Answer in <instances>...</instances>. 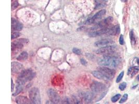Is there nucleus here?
<instances>
[{
  "mask_svg": "<svg viewBox=\"0 0 139 104\" xmlns=\"http://www.w3.org/2000/svg\"><path fill=\"white\" fill-rule=\"evenodd\" d=\"M28 57V54L27 52H22L17 57V60L19 61H25Z\"/></svg>",
  "mask_w": 139,
  "mask_h": 104,
  "instance_id": "20",
  "label": "nucleus"
},
{
  "mask_svg": "<svg viewBox=\"0 0 139 104\" xmlns=\"http://www.w3.org/2000/svg\"><path fill=\"white\" fill-rule=\"evenodd\" d=\"M80 62H81V64H82V65H83V66H86L87 65L88 63H87V61H86L85 59H84L81 58V60H80Z\"/></svg>",
  "mask_w": 139,
  "mask_h": 104,
  "instance_id": "32",
  "label": "nucleus"
},
{
  "mask_svg": "<svg viewBox=\"0 0 139 104\" xmlns=\"http://www.w3.org/2000/svg\"><path fill=\"white\" fill-rule=\"evenodd\" d=\"M19 36H20V33L19 32H14L11 34V40H14L16 38H18Z\"/></svg>",
  "mask_w": 139,
  "mask_h": 104,
  "instance_id": "27",
  "label": "nucleus"
},
{
  "mask_svg": "<svg viewBox=\"0 0 139 104\" xmlns=\"http://www.w3.org/2000/svg\"><path fill=\"white\" fill-rule=\"evenodd\" d=\"M29 40L25 39H18L11 42V51H15L21 49L23 47V45L26 44H27Z\"/></svg>",
  "mask_w": 139,
  "mask_h": 104,
  "instance_id": "7",
  "label": "nucleus"
},
{
  "mask_svg": "<svg viewBox=\"0 0 139 104\" xmlns=\"http://www.w3.org/2000/svg\"><path fill=\"white\" fill-rule=\"evenodd\" d=\"M120 28L119 25H116L110 28L109 31L108 32V34L111 35H116L120 33Z\"/></svg>",
  "mask_w": 139,
  "mask_h": 104,
  "instance_id": "17",
  "label": "nucleus"
},
{
  "mask_svg": "<svg viewBox=\"0 0 139 104\" xmlns=\"http://www.w3.org/2000/svg\"><path fill=\"white\" fill-rule=\"evenodd\" d=\"M120 97H121V95L120 94H116V95H115L114 96H113L112 98L111 101L113 103H116V102H117L119 100V99Z\"/></svg>",
  "mask_w": 139,
  "mask_h": 104,
  "instance_id": "23",
  "label": "nucleus"
},
{
  "mask_svg": "<svg viewBox=\"0 0 139 104\" xmlns=\"http://www.w3.org/2000/svg\"><path fill=\"white\" fill-rule=\"evenodd\" d=\"M35 75V73L31 69L22 70L18 77L17 83L23 85L27 82L32 80Z\"/></svg>",
  "mask_w": 139,
  "mask_h": 104,
  "instance_id": "2",
  "label": "nucleus"
},
{
  "mask_svg": "<svg viewBox=\"0 0 139 104\" xmlns=\"http://www.w3.org/2000/svg\"><path fill=\"white\" fill-rule=\"evenodd\" d=\"M127 1H128V0H121V1L123 2H124V3L126 2Z\"/></svg>",
  "mask_w": 139,
  "mask_h": 104,
  "instance_id": "35",
  "label": "nucleus"
},
{
  "mask_svg": "<svg viewBox=\"0 0 139 104\" xmlns=\"http://www.w3.org/2000/svg\"></svg>",
  "mask_w": 139,
  "mask_h": 104,
  "instance_id": "40",
  "label": "nucleus"
},
{
  "mask_svg": "<svg viewBox=\"0 0 139 104\" xmlns=\"http://www.w3.org/2000/svg\"><path fill=\"white\" fill-rule=\"evenodd\" d=\"M113 18L112 17H108L105 19L103 20L102 21L98 22L97 24H96L94 26H93L91 30L92 31H96L98 29H101L105 28L107 26H108L109 24L113 21Z\"/></svg>",
  "mask_w": 139,
  "mask_h": 104,
  "instance_id": "4",
  "label": "nucleus"
},
{
  "mask_svg": "<svg viewBox=\"0 0 139 104\" xmlns=\"http://www.w3.org/2000/svg\"><path fill=\"white\" fill-rule=\"evenodd\" d=\"M106 14V10L102 9L98 11L97 13H96L91 18L88 19L85 23L86 24H92L94 23L95 21L99 20L103 16H104Z\"/></svg>",
  "mask_w": 139,
  "mask_h": 104,
  "instance_id": "10",
  "label": "nucleus"
},
{
  "mask_svg": "<svg viewBox=\"0 0 139 104\" xmlns=\"http://www.w3.org/2000/svg\"><path fill=\"white\" fill-rule=\"evenodd\" d=\"M124 43H125V42H124V36H123V35L122 34V35H120V38H119V44L120 45H124Z\"/></svg>",
  "mask_w": 139,
  "mask_h": 104,
  "instance_id": "30",
  "label": "nucleus"
},
{
  "mask_svg": "<svg viewBox=\"0 0 139 104\" xmlns=\"http://www.w3.org/2000/svg\"><path fill=\"white\" fill-rule=\"evenodd\" d=\"M126 87H127V83L126 82H123L119 85V89L121 91H124L126 88Z\"/></svg>",
  "mask_w": 139,
  "mask_h": 104,
  "instance_id": "26",
  "label": "nucleus"
},
{
  "mask_svg": "<svg viewBox=\"0 0 139 104\" xmlns=\"http://www.w3.org/2000/svg\"><path fill=\"white\" fill-rule=\"evenodd\" d=\"M90 88L93 93H99L104 91L106 89V87L103 83L101 82L94 81L91 84Z\"/></svg>",
  "mask_w": 139,
  "mask_h": 104,
  "instance_id": "6",
  "label": "nucleus"
},
{
  "mask_svg": "<svg viewBox=\"0 0 139 104\" xmlns=\"http://www.w3.org/2000/svg\"><path fill=\"white\" fill-rule=\"evenodd\" d=\"M30 101L27 99L26 97L23 96H19L16 97V102L17 104H30Z\"/></svg>",
  "mask_w": 139,
  "mask_h": 104,
  "instance_id": "18",
  "label": "nucleus"
},
{
  "mask_svg": "<svg viewBox=\"0 0 139 104\" xmlns=\"http://www.w3.org/2000/svg\"><path fill=\"white\" fill-rule=\"evenodd\" d=\"M129 35H130V39L131 44L132 45L134 44L135 43V34H134V31H133V30H131L130 31Z\"/></svg>",
  "mask_w": 139,
  "mask_h": 104,
  "instance_id": "22",
  "label": "nucleus"
},
{
  "mask_svg": "<svg viewBox=\"0 0 139 104\" xmlns=\"http://www.w3.org/2000/svg\"><path fill=\"white\" fill-rule=\"evenodd\" d=\"M105 4H98L97 6H96V7H95V9H99V8H102V7H104L105 6Z\"/></svg>",
  "mask_w": 139,
  "mask_h": 104,
  "instance_id": "33",
  "label": "nucleus"
},
{
  "mask_svg": "<svg viewBox=\"0 0 139 104\" xmlns=\"http://www.w3.org/2000/svg\"><path fill=\"white\" fill-rule=\"evenodd\" d=\"M62 103L63 104H70L71 102L69 98H65L62 101Z\"/></svg>",
  "mask_w": 139,
  "mask_h": 104,
  "instance_id": "31",
  "label": "nucleus"
},
{
  "mask_svg": "<svg viewBox=\"0 0 139 104\" xmlns=\"http://www.w3.org/2000/svg\"><path fill=\"white\" fill-rule=\"evenodd\" d=\"M110 28H105L103 29H101L99 30H96V31H93V32H91L89 33V36L90 37H96V36H98L103 34H106L109 31Z\"/></svg>",
  "mask_w": 139,
  "mask_h": 104,
  "instance_id": "12",
  "label": "nucleus"
},
{
  "mask_svg": "<svg viewBox=\"0 0 139 104\" xmlns=\"http://www.w3.org/2000/svg\"><path fill=\"white\" fill-rule=\"evenodd\" d=\"M81 97L87 103H89L93 101L94 97V93L90 92H87L86 93H82V94H81Z\"/></svg>",
  "mask_w": 139,
  "mask_h": 104,
  "instance_id": "15",
  "label": "nucleus"
},
{
  "mask_svg": "<svg viewBox=\"0 0 139 104\" xmlns=\"http://www.w3.org/2000/svg\"><path fill=\"white\" fill-rule=\"evenodd\" d=\"M47 94L52 103L58 104L60 102V97L55 90L50 89L47 90Z\"/></svg>",
  "mask_w": 139,
  "mask_h": 104,
  "instance_id": "9",
  "label": "nucleus"
},
{
  "mask_svg": "<svg viewBox=\"0 0 139 104\" xmlns=\"http://www.w3.org/2000/svg\"><path fill=\"white\" fill-rule=\"evenodd\" d=\"M139 71V66H134L131 67L128 69V75L131 77H134L137 73Z\"/></svg>",
  "mask_w": 139,
  "mask_h": 104,
  "instance_id": "19",
  "label": "nucleus"
},
{
  "mask_svg": "<svg viewBox=\"0 0 139 104\" xmlns=\"http://www.w3.org/2000/svg\"><path fill=\"white\" fill-rule=\"evenodd\" d=\"M137 63L138 65H139V58L138 59V60H137Z\"/></svg>",
  "mask_w": 139,
  "mask_h": 104,
  "instance_id": "37",
  "label": "nucleus"
},
{
  "mask_svg": "<svg viewBox=\"0 0 139 104\" xmlns=\"http://www.w3.org/2000/svg\"><path fill=\"white\" fill-rule=\"evenodd\" d=\"M98 70L101 72L102 73H103L105 76L109 78L111 80L115 77V75L116 72L115 70L112 68H108V67H107L101 66V67H99Z\"/></svg>",
  "mask_w": 139,
  "mask_h": 104,
  "instance_id": "8",
  "label": "nucleus"
},
{
  "mask_svg": "<svg viewBox=\"0 0 139 104\" xmlns=\"http://www.w3.org/2000/svg\"><path fill=\"white\" fill-rule=\"evenodd\" d=\"M137 80L138 81H139V75L137 76Z\"/></svg>",
  "mask_w": 139,
  "mask_h": 104,
  "instance_id": "36",
  "label": "nucleus"
},
{
  "mask_svg": "<svg viewBox=\"0 0 139 104\" xmlns=\"http://www.w3.org/2000/svg\"><path fill=\"white\" fill-rule=\"evenodd\" d=\"M11 91L12 92L14 91V83H13V79H11Z\"/></svg>",
  "mask_w": 139,
  "mask_h": 104,
  "instance_id": "34",
  "label": "nucleus"
},
{
  "mask_svg": "<svg viewBox=\"0 0 139 104\" xmlns=\"http://www.w3.org/2000/svg\"><path fill=\"white\" fill-rule=\"evenodd\" d=\"M72 52L77 55H80L81 54V50H79V49H78L77 48H75V47L72 49Z\"/></svg>",
  "mask_w": 139,
  "mask_h": 104,
  "instance_id": "28",
  "label": "nucleus"
},
{
  "mask_svg": "<svg viewBox=\"0 0 139 104\" xmlns=\"http://www.w3.org/2000/svg\"><path fill=\"white\" fill-rule=\"evenodd\" d=\"M124 76V71L121 72L116 79V83L120 82L121 80L123 79Z\"/></svg>",
  "mask_w": 139,
  "mask_h": 104,
  "instance_id": "24",
  "label": "nucleus"
},
{
  "mask_svg": "<svg viewBox=\"0 0 139 104\" xmlns=\"http://www.w3.org/2000/svg\"><path fill=\"white\" fill-rule=\"evenodd\" d=\"M23 26L18 21L16 20L15 18H11V29L13 31H20L22 29Z\"/></svg>",
  "mask_w": 139,
  "mask_h": 104,
  "instance_id": "14",
  "label": "nucleus"
},
{
  "mask_svg": "<svg viewBox=\"0 0 139 104\" xmlns=\"http://www.w3.org/2000/svg\"><path fill=\"white\" fill-rule=\"evenodd\" d=\"M23 89V85L20 84H17V85L16 86V92L14 93L13 95L16 96L18 94H19L22 91Z\"/></svg>",
  "mask_w": 139,
  "mask_h": 104,
  "instance_id": "21",
  "label": "nucleus"
},
{
  "mask_svg": "<svg viewBox=\"0 0 139 104\" xmlns=\"http://www.w3.org/2000/svg\"><path fill=\"white\" fill-rule=\"evenodd\" d=\"M116 49V46L114 45L101 47L96 51V53L99 55H111L114 53Z\"/></svg>",
  "mask_w": 139,
  "mask_h": 104,
  "instance_id": "5",
  "label": "nucleus"
},
{
  "mask_svg": "<svg viewBox=\"0 0 139 104\" xmlns=\"http://www.w3.org/2000/svg\"><path fill=\"white\" fill-rule=\"evenodd\" d=\"M18 1H15L14 2H13L11 4V9L14 10L15 9H16L18 6Z\"/></svg>",
  "mask_w": 139,
  "mask_h": 104,
  "instance_id": "29",
  "label": "nucleus"
},
{
  "mask_svg": "<svg viewBox=\"0 0 139 104\" xmlns=\"http://www.w3.org/2000/svg\"><path fill=\"white\" fill-rule=\"evenodd\" d=\"M114 41L111 39H103L95 43V45L97 47H103L112 45Z\"/></svg>",
  "mask_w": 139,
  "mask_h": 104,
  "instance_id": "13",
  "label": "nucleus"
},
{
  "mask_svg": "<svg viewBox=\"0 0 139 104\" xmlns=\"http://www.w3.org/2000/svg\"><path fill=\"white\" fill-rule=\"evenodd\" d=\"M98 63L100 66L115 69L118 66L120 60L116 56H111V55H106L98 59Z\"/></svg>",
  "mask_w": 139,
  "mask_h": 104,
  "instance_id": "1",
  "label": "nucleus"
},
{
  "mask_svg": "<svg viewBox=\"0 0 139 104\" xmlns=\"http://www.w3.org/2000/svg\"><path fill=\"white\" fill-rule=\"evenodd\" d=\"M128 98V95L127 94H125L122 97V99H121L120 101H119V103L120 104H123L124 103H125L127 100Z\"/></svg>",
  "mask_w": 139,
  "mask_h": 104,
  "instance_id": "25",
  "label": "nucleus"
},
{
  "mask_svg": "<svg viewBox=\"0 0 139 104\" xmlns=\"http://www.w3.org/2000/svg\"><path fill=\"white\" fill-rule=\"evenodd\" d=\"M92 74L93 75L94 77H95V78H98L99 79H100V80H104V81H109V80H111L109 78H107L106 76H105L103 74V73H102L101 72H100L99 70L93 71L92 72Z\"/></svg>",
  "mask_w": 139,
  "mask_h": 104,
  "instance_id": "16",
  "label": "nucleus"
},
{
  "mask_svg": "<svg viewBox=\"0 0 139 104\" xmlns=\"http://www.w3.org/2000/svg\"><path fill=\"white\" fill-rule=\"evenodd\" d=\"M102 1H103V2H106L108 1V0H102Z\"/></svg>",
  "mask_w": 139,
  "mask_h": 104,
  "instance_id": "38",
  "label": "nucleus"
},
{
  "mask_svg": "<svg viewBox=\"0 0 139 104\" xmlns=\"http://www.w3.org/2000/svg\"><path fill=\"white\" fill-rule=\"evenodd\" d=\"M29 96L31 103L34 104H39L41 103V97L38 89L33 88L30 90L29 93Z\"/></svg>",
  "mask_w": 139,
  "mask_h": 104,
  "instance_id": "3",
  "label": "nucleus"
},
{
  "mask_svg": "<svg viewBox=\"0 0 139 104\" xmlns=\"http://www.w3.org/2000/svg\"><path fill=\"white\" fill-rule=\"evenodd\" d=\"M12 1H13V0H12Z\"/></svg>",
  "mask_w": 139,
  "mask_h": 104,
  "instance_id": "39",
  "label": "nucleus"
},
{
  "mask_svg": "<svg viewBox=\"0 0 139 104\" xmlns=\"http://www.w3.org/2000/svg\"><path fill=\"white\" fill-rule=\"evenodd\" d=\"M11 72L14 73H20L23 69V66L21 64L16 62H13L11 63Z\"/></svg>",
  "mask_w": 139,
  "mask_h": 104,
  "instance_id": "11",
  "label": "nucleus"
}]
</instances>
